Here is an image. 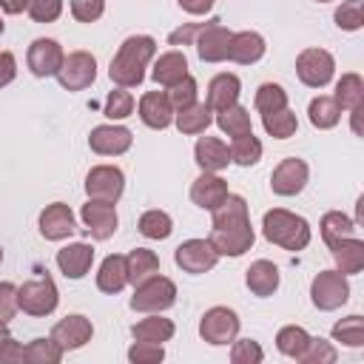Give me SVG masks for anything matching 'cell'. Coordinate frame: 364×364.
Listing matches in <instances>:
<instances>
[{"instance_id": "6da1fadb", "label": "cell", "mask_w": 364, "mask_h": 364, "mask_svg": "<svg viewBox=\"0 0 364 364\" xmlns=\"http://www.w3.org/2000/svg\"><path fill=\"white\" fill-rule=\"evenodd\" d=\"M210 213H213V225H210L208 242L219 256H242V253H247L253 247L256 233L250 228L245 196L228 193L225 202Z\"/></svg>"}, {"instance_id": "7a4b0ae2", "label": "cell", "mask_w": 364, "mask_h": 364, "mask_svg": "<svg viewBox=\"0 0 364 364\" xmlns=\"http://www.w3.org/2000/svg\"><path fill=\"white\" fill-rule=\"evenodd\" d=\"M156 54V40L148 34H131L108 65V77L119 88H136L145 80V65Z\"/></svg>"}, {"instance_id": "3957f363", "label": "cell", "mask_w": 364, "mask_h": 364, "mask_svg": "<svg viewBox=\"0 0 364 364\" xmlns=\"http://www.w3.org/2000/svg\"><path fill=\"white\" fill-rule=\"evenodd\" d=\"M262 233H264L267 242H273V245H279L284 250H293V253H299V250H304L310 245V225H307V219L296 216V213H290L284 208H273V210L264 213Z\"/></svg>"}, {"instance_id": "277c9868", "label": "cell", "mask_w": 364, "mask_h": 364, "mask_svg": "<svg viewBox=\"0 0 364 364\" xmlns=\"http://www.w3.org/2000/svg\"><path fill=\"white\" fill-rule=\"evenodd\" d=\"M176 301V284L168 276H148L145 282L136 284L134 296H131V310L136 313H162L168 307H173Z\"/></svg>"}, {"instance_id": "5b68a950", "label": "cell", "mask_w": 364, "mask_h": 364, "mask_svg": "<svg viewBox=\"0 0 364 364\" xmlns=\"http://www.w3.org/2000/svg\"><path fill=\"white\" fill-rule=\"evenodd\" d=\"M60 301V293H57V284L51 276H43L37 282H26L17 287V310L28 313V316H48L54 313Z\"/></svg>"}, {"instance_id": "8992f818", "label": "cell", "mask_w": 364, "mask_h": 364, "mask_svg": "<svg viewBox=\"0 0 364 364\" xmlns=\"http://www.w3.org/2000/svg\"><path fill=\"white\" fill-rule=\"evenodd\" d=\"M310 299L318 310H338L350 299L347 276L338 270H321L310 284Z\"/></svg>"}, {"instance_id": "52a82bcc", "label": "cell", "mask_w": 364, "mask_h": 364, "mask_svg": "<svg viewBox=\"0 0 364 364\" xmlns=\"http://www.w3.org/2000/svg\"><path fill=\"white\" fill-rule=\"evenodd\" d=\"M333 71H336V60L324 48H304L296 57V74L307 88H324L333 80Z\"/></svg>"}, {"instance_id": "ba28073f", "label": "cell", "mask_w": 364, "mask_h": 364, "mask_svg": "<svg viewBox=\"0 0 364 364\" xmlns=\"http://www.w3.org/2000/svg\"><path fill=\"white\" fill-rule=\"evenodd\" d=\"M199 336L213 347L230 344L239 336V316L230 307H210L199 318Z\"/></svg>"}, {"instance_id": "9c48e42d", "label": "cell", "mask_w": 364, "mask_h": 364, "mask_svg": "<svg viewBox=\"0 0 364 364\" xmlns=\"http://www.w3.org/2000/svg\"><path fill=\"white\" fill-rule=\"evenodd\" d=\"M54 77L65 91H82L97 80V60L88 51H71L63 57V65Z\"/></svg>"}, {"instance_id": "30bf717a", "label": "cell", "mask_w": 364, "mask_h": 364, "mask_svg": "<svg viewBox=\"0 0 364 364\" xmlns=\"http://www.w3.org/2000/svg\"><path fill=\"white\" fill-rule=\"evenodd\" d=\"M125 191V176L117 165H97L85 176V193L97 202H117Z\"/></svg>"}, {"instance_id": "8fae6325", "label": "cell", "mask_w": 364, "mask_h": 364, "mask_svg": "<svg viewBox=\"0 0 364 364\" xmlns=\"http://www.w3.org/2000/svg\"><path fill=\"white\" fill-rule=\"evenodd\" d=\"M307 176H310L307 162L299 159V156H287V159H282L273 168V173H270V191L279 193V196H296V193L304 191Z\"/></svg>"}, {"instance_id": "7c38bea8", "label": "cell", "mask_w": 364, "mask_h": 364, "mask_svg": "<svg viewBox=\"0 0 364 364\" xmlns=\"http://www.w3.org/2000/svg\"><path fill=\"white\" fill-rule=\"evenodd\" d=\"M82 216V225L88 230V236H94L97 242H105L117 233V225H119V216H117V208L114 202H97V199H88L80 210Z\"/></svg>"}, {"instance_id": "4fadbf2b", "label": "cell", "mask_w": 364, "mask_h": 364, "mask_svg": "<svg viewBox=\"0 0 364 364\" xmlns=\"http://www.w3.org/2000/svg\"><path fill=\"white\" fill-rule=\"evenodd\" d=\"M173 262L185 270V273H205L213 270L219 262V253L210 247L208 239H188L173 250Z\"/></svg>"}, {"instance_id": "5bb4252c", "label": "cell", "mask_w": 364, "mask_h": 364, "mask_svg": "<svg viewBox=\"0 0 364 364\" xmlns=\"http://www.w3.org/2000/svg\"><path fill=\"white\" fill-rule=\"evenodd\" d=\"M230 28H225L219 20H208L202 31L196 34V54L202 63H222L228 60V46H230Z\"/></svg>"}, {"instance_id": "9a60e30c", "label": "cell", "mask_w": 364, "mask_h": 364, "mask_svg": "<svg viewBox=\"0 0 364 364\" xmlns=\"http://www.w3.org/2000/svg\"><path fill=\"white\" fill-rule=\"evenodd\" d=\"M91 336H94V327H91V321H88L85 316H80V313H71V316L60 318V321L51 327V338L57 341V347H60L63 353L85 347V344L91 341Z\"/></svg>"}, {"instance_id": "2e32d148", "label": "cell", "mask_w": 364, "mask_h": 364, "mask_svg": "<svg viewBox=\"0 0 364 364\" xmlns=\"http://www.w3.org/2000/svg\"><path fill=\"white\" fill-rule=\"evenodd\" d=\"M63 48L57 40H48V37H37L31 46H28V54H26V63H28V71L34 77H51L60 71L63 65Z\"/></svg>"}, {"instance_id": "e0dca14e", "label": "cell", "mask_w": 364, "mask_h": 364, "mask_svg": "<svg viewBox=\"0 0 364 364\" xmlns=\"http://www.w3.org/2000/svg\"><path fill=\"white\" fill-rule=\"evenodd\" d=\"M131 142H134V134L122 125H97L88 134V145L100 156H119L131 148Z\"/></svg>"}, {"instance_id": "ac0fdd59", "label": "cell", "mask_w": 364, "mask_h": 364, "mask_svg": "<svg viewBox=\"0 0 364 364\" xmlns=\"http://www.w3.org/2000/svg\"><path fill=\"white\" fill-rule=\"evenodd\" d=\"M77 230L74 225V213L65 202H51L43 213H40V236L48 239V242H60V239H68L71 233Z\"/></svg>"}, {"instance_id": "d6986e66", "label": "cell", "mask_w": 364, "mask_h": 364, "mask_svg": "<svg viewBox=\"0 0 364 364\" xmlns=\"http://www.w3.org/2000/svg\"><path fill=\"white\" fill-rule=\"evenodd\" d=\"M225 196H228V182L216 173L202 171V176H196L191 185V202L202 210H216L225 202Z\"/></svg>"}, {"instance_id": "ffe728a7", "label": "cell", "mask_w": 364, "mask_h": 364, "mask_svg": "<svg viewBox=\"0 0 364 364\" xmlns=\"http://www.w3.org/2000/svg\"><path fill=\"white\" fill-rule=\"evenodd\" d=\"M139 119L148 128H154V131L168 128L173 122V105H171L168 94L165 91H148V94H142V100H139Z\"/></svg>"}, {"instance_id": "44dd1931", "label": "cell", "mask_w": 364, "mask_h": 364, "mask_svg": "<svg viewBox=\"0 0 364 364\" xmlns=\"http://www.w3.org/2000/svg\"><path fill=\"white\" fill-rule=\"evenodd\" d=\"M91 262H94V247L85 242H74L57 250V267L65 273V279H82L91 270Z\"/></svg>"}, {"instance_id": "7402d4cb", "label": "cell", "mask_w": 364, "mask_h": 364, "mask_svg": "<svg viewBox=\"0 0 364 364\" xmlns=\"http://www.w3.org/2000/svg\"><path fill=\"white\" fill-rule=\"evenodd\" d=\"M264 37L256 34V31H236L230 34V46H228V60L233 63H242V65H250V63H259L264 57Z\"/></svg>"}, {"instance_id": "603a6c76", "label": "cell", "mask_w": 364, "mask_h": 364, "mask_svg": "<svg viewBox=\"0 0 364 364\" xmlns=\"http://www.w3.org/2000/svg\"><path fill=\"white\" fill-rule=\"evenodd\" d=\"M330 253L336 259V270L344 276H353L364 267V242L355 236H344L330 245Z\"/></svg>"}, {"instance_id": "cb8c5ba5", "label": "cell", "mask_w": 364, "mask_h": 364, "mask_svg": "<svg viewBox=\"0 0 364 364\" xmlns=\"http://www.w3.org/2000/svg\"><path fill=\"white\" fill-rule=\"evenodd\" d=\"M193 156H196V165L202 171H208V173H216V171L228 168V162H230L228 145L222 139H216V136H199V142L193 148Z\"/></svg>"}, {"instance_id": "d4e9b609", "label": "cell", "mask_w": 364, "mask_h": 364, "mask_svg": "<svg viewBox=\"0 0 364 364\" xmlns=\"http://www.w3.org/2000/svg\"><path fill=\"white\" fill-rule=\"evenodd\" d=\"M239 77L236 74H216L210 82H208V108L210 111H225L228 105H233L239 100Z\"/></svg>"}, {"instance_id": "484cf974", "label": "cell", "mask_w": 364, "mask_h": 364, "mask_svg": "<svg viewBox=\"0 0 364 364\" xmlns=\"http://www.w3.org/2000/svg\"><path fill=\"white\" fill-rule=\"evenodd\" d=\"M245 282H247L253 296H273L279 290V267L273 262H267V259H256L247 267Z\"/></svg>"}, {"instance_id": "4316f807", "label": "cell", "mask_w": 364, "mask_h": 364, "mask_svg": "<svg viewBox=\"0 0 364 364\" xmlns=\"http://www.w3.org/2000/svg\"><path fill=\"white\" fill-rule=\"evenodd\" d=\"M154 82L156 85H176L182 77H188V60L182 51H168V54H159V60L154 63V71H151Z\"/></svg>"}, {"instance_id": "83f0119b", "label": "cell", "mask_w": 364, "mask_h": 364, "mask_svg": "<svg viewBox=\"0 0 364 364\" xmlns=\"http://www.w3.org/2000/svg\"><path fill=\"white\" fill-rule=\"evenodd\" d=\"M159 273V256L148 247H134L128 256H125V276L128 282L136 287L139 282H145L148 276Z\"/></svg>"}, {"instance_id": "f1b7e54d", "label": "cell", "mask_w": 364, "mask_h": 364, "mask_svg": "<svg viewBox=\"0 0 364 364\" xmlns=\"http://www.w3.org/2000/svg\"><path fill=\"white\" fill-rule=\"evenodd\" d=\"M128 284V276H125V256H119V253H111V256H105L102 259V264H100V273H97V287L102 290V293H119L122 287Z\"/></svg>"}, {"instance_id": "f546056e", "label": "cell", "mask_w": 364, "mask_h": 364, "mask_svg": "<svg viewBox=\"0 0 364 364\" xmlns=\"http://www.w3.org/2000/svg\"><path fill=\"white\" fill-rule=\"evenodd\" d=\"M131 336H134V341L162 344V341H171L173 338V321L171 318H162V316H148V318H142V321H136L131 327Z\"/></svg>"}, {"instance_id": "4dcf8cb0", "label": "cell", "mask_w": 364, "mask_h": 364, "mask_svg": "<svg viewBox=\"0 0 364 364\" xmlns=\"http://www.w3.org/2000/svg\"><path fill=\"white\" fill-rule=\"evenodd\" d=\"M173 122L182 134H202L213 122V111L208 108V102H193L188 108H179L173 114Z\"/></svg>"}, {"instance_id": "1f68e13d", "label": "cell", "mask_w": 364, "mask_h": 364, "mask_svg": "<svg viewBox=\"0 0 364 364\" xmlns=\"http://www.w3.org/2000/svg\"><path fill=\"white\" fill-rule=\"evenodd\" d=\"M307 117H310L313 128L327 131V128L338 125V119H341V108H338V102H336L333 97L318 94L316 100H310V105H307Z\"/></svg>"}, {"instance_id": "d6a6232c", "label": "cell", "mask_w": 364, "mask_h": 364, "mask_svg": "<svg viewBox=\"0 0 364 364\" xmlns=\"http://www.w3.org/2000/svg\"><path fill=\"white\" fill-rule=\"evenodd\" d=\"M216 125L228 134V136H245V134H253V122H250V114L247 108L242 105H228L225 111H216Z\"/></svg>"}, {"instance_id": "836d02e7", "label": "cell", "mask_w": 364, "mask_h": 364, "mask_svg": "<svg viewBox=\"0 0 364 364\" xmlns=\"http://www.w3.org/2000/svg\"><path fill=\"white\" fill-rule=\"evenodd\" d=\"M336 102H338V108L344 111H353V108H358V105H364V80L358 77V74H344L338 82H336V97H333Z\"/></svg>"}, {"instance_id": "e575fe53", "label": "cell", "mask_w": 364, "mask_h": 364, "mask_svg": "<svg viewBox=\"0 0 364 364\" xmlns=\"http://www.w3.org/2000/svg\"><path fill=\"white\" fill-rule=\"evenodd\" d=\"M344 236H355V222L347 213H341V210H327L321 216V239L330 247L333 242H338Z\"/></svg>"}, {"instance_id": "d590c367", "label": "cell", "mask_w": 364, "mask_h": 364, "mask_svg": "<svg viewBox=\"0 0 364 364\" xmlns=\"http://www.w3.org/2000/svg\"><path fill=\"white\" fill-rule=\"evenodd\" d=\"M307 341H310V333H307L304 327H299V324H287V327H282V330L276 333V347H279V353H282V355H290V358H296V361H299V355L304 353Z\"/></svg>"}, {"instance_id": "8d00e7d4", "label": "cell", "mask_w": 364, "mask_h": 364, "mask_svg": "<svg viewBox=\"0 0 364 364\" xmlns=\"http://www.w3.org/2000/svg\"><path fill=\"white\" fill-rule=\"evenodd\" d=\"M262 125L264 131L273 136V139H287L296 134L299 122H296V114L290 108H279V111H267L262 114Z\"/></svg>"}, {"instance_id": "74e56055", "label": "cell", "mask_w": 364, "mask_h": 364, "mask_svg": "<svg viewBox=\"0 0 364 364\" xmlns=\"http://www.w3.org/2000/svg\"><path fill=\"white\" fill-rule=\"evenodd\" d=\"M230 162L242 165V168H250L262 159V142L253 136V134H245V136H233L230 142Z\"/></svg>"}, {"instance_id": "f35d334b", "label": "cell", "mask_w": 364, "mask_h": 364, "mask_svg": "<svg viewBox=\"0 0 364 364\" xmlns=\"http://www.w3.org/2000/svg\"><path fill=\"white\" fill-rule=\"evenodd\" d=\"M253 105H256V111H259V114L287 108V91H284L279 82H262V85L256 88Z\"/></svg>"}, {"instance_id": "ab89813d", "label": "cell", "mask_w": 364, "mask_h": 364, "mask_svg": "<svg viewBox=\"0 0 364 364\" xmlns=\"http://www.w3.org/2000/svg\"><path fill=\"white\" fill-rule=\"evenodd\" d=\"M136 228H139V233L145 239H168L171 230H173V222H171V216L165 210H145L139 216Z\"/></svg>"}, {"instance_id": "60d3db41", "label": "cell", "mask_w": 364, "mask_h": 364, "mask_svg": "<svg viewBox=\"0 0 364 364\" xmlns=\"http://www.w3.org/2000/svg\"><path fill=\"white\" fill-rule=\"evenodd\" d=\"M333 338L347 344V347H361L364 344V318L361 316H347L333 324Z\"/></svg>"}, {"instance_id": "b9f144b4", "label": "cell", "mask_w": 364, "mask_h": 364, "mask_svg": "<svg viewBox=\"0 0 364 364\" xmlns=\"http://www.w3.org/2000/svg\"><path fill=\"white\" fill-rule=\"evenodd\" d=\"M63 358V350L57 347V341L48 336V338H34L28 347H26V361L31 364H60Z\"/></svg>"}, {"instance_id": "7bdbcfd3", "label": "cell", "mask_w": 364, "mask_h": 364, "mask_svg": "<svg viewBox=\"0 0 364 364\" xmlns=\"http://www.w3.org/2000/svg\"><path fill=\"white\" fill-rule=\"evenodd\" d=\"M336 358H338L336 347H333L330 341H324V338H313V336H310L304 353L299 355L301 364H333Z\"/></svg>"}, {"instance_id": "ee69618b", "label": "cell", "mask_w": 364, "mask_h": 364, "mask_svg": "<svg viewBox=\"0 0 364 364\" xmlns=\"http://www.w3.org/2000/svg\"><path fill=\"white\" fill-rule=\"evenodd\" d=\"M336 26L344 31H358L364 26V3L361 0H344L336 9Z\"/></svg>"}, {"instance_id": "f6af8a7d", "label": "cell", "mask_w": 364, "mask_h": 364, "mask_svg": "<svg viewBox=\"0 0 364 364\" xmlns=\"http://www.w3.org/2000/svg\"><path fill=\"white\" fill-rule=\"evenodd\" d=\"M102 114L111 117V119H125V117H131V114H134V97H131V91H125V88L111 91V94L105 97Z\"/></svg>"}, {"instance_id": "bcb514c9", "label": "cell", "mask_w": 364, "mask_h": 364, "mask_svg": "<svg viewBox=\"0 0 364 364\" xmlns=\"http://www.w3.org/2000/svg\"><path fill=\"white\" fill-rule=\"evenodd\" d=\"M26 11L34 23H54L63 11V0H26Z\"/></svg>"}, {"instance_id": "7dc6e473", "label": "cell", "mask_w": 364, "mask_h": 364, "mask_svg": "<svg viewBox=\"0 0 364 364\" xmlns=\"http://www.w3.org/2000/svg\"><path fill=\"white\" fill-rule=\"evenodd\" d=\"M168 100H171V105L179 111V108H188V105H193L196 102V80L188 74V77H182L176 85H171V91H168Z\"/></svg>"}, {"instance_id": "c3c4849f", "label": "cell", "mask_w": 364, "mask_h": 364, "mask_svg": "<svg viewBox=\"0 0 364 364\" xmlns=\"http://www.w3.org/2000/svg\"><path fill=\"white\" fill-rule=\"evenodd\" d=\"M165 358L162 344H148V341H134L128 350V361L131 364H159Z\"/></svg>"}, {"instance_id": "681fc988", "label": "cell", "mask_w": 364, "mask_h": 364, "mask_svg": "<svg viewBox=\"0 0 364 364\" xmlns=\"http://www.w3.org/2000/svg\"><path fill=\"white\" fill-rule=\"evenodd\" d=\"M262 358H264V353H262L259 341H253V338L236 341L233 338V350H230V361L233 364H259Z\"/></svg>"}, {"instance_id": "f907efd6", "label": "cell", "mask_w": 364, "mask_h": 364, "mask_svg": "<svg viewBox=\"0 0 364 364\" xmlns=\"http://www.w3.org/2000/svg\"><path fill=\"white\" fill-rule=\"evenodd\" d=\"M105 11V0H71V14L80 23H97Z\"/></svg>"}, {"instance_id": "816d5d0a", "label": "cell", "mask_w": 364, "mask_h": 364, "mask_svg": "<svg viewBox=\"0 0 364 364\" xmlns=\"http://www.w3.org/2000/svg\"><path fill=\"white\" fill-rule=\"evenodd\" d=\"M17 313V287L11 282H0V321L9 324Z\"/></svg>"}, {"instance_id": "f5cc1de1", "label": "cell", "mask_w": 364, "mask_h": 364, "mask_svg": "<svg viewBox=\"0 0 364 364\" xmlns=\"http://www.w3.org/2000/svg\"><path fill=\"white\" fill-rule=\"evenodd\" d=\"M26 361V347L17 344L11 336L0 344V364H23Z\"/></svg>"}, {"instance_id": "db71d44e", "label": "cell", "mask_w": 364, "mask_h": 364, "mask_svg": "<svg viewBox=\"0 0 364 364\" xmlns=\"http://www.w3.org/2000/svg\"><path fill=\"white\" fill-rule=\"evenodd\" d=\"M202 26H205V23H185V26H179L176 31L168 34V43H171V46H191L193 37L202 31Z\"/></svg>"}, {"instance_id": "11a10c76", "label": "cell", "mask_w": 364, "mask_h": 364, "mask_svg": "<svg viewBox=\"0 0 364 364\" xmlns=\"http://www.w3.org/2000/svg\"><path fill=\"white\" fill-rule=\"evenodd\" d=\"M17 77V60L11 51H0V88Z\"/></svg>"}, {"instance_id": "9f6ffc18", "label": "cell", "mask_w": 364, "mask_h": 364, "mask_svg": "<svg viewBox=\"0 0 364 364\" xmlns=\"http://www.w3.org/2000/svg\"><path fill=\"white\" fill-rule=\"evenodd\" d=\"M179 9H185L188 14H208L213 9V0H176Z\"/></svg>"}, {"instance_id": "6f0895ef", "label": "cell", "mask_w": 364, "mask_h": 364, "mask_svg": "<svg viewBox=\"0 0 364 364\" xmlns=\"http://www.w3.org/2000/svg\"><path fill=\"white\" fill-rule=\"evenodd\" d=\"M0 9L6 14H20V11H26V0H0Z\"/></svg>"}, {"instance_id": "680465c9", "label": "cell", "mask_w": 364, "mask_h": 364, "mask_svg": "<svg viewBox=\"0 0 364 364\" xmlns=\"http://www.w3.org/2000/svg\"><path fill=\"white\" fill-rule=\"evenodd\" d=\"M9 336H11V333H9V327H6V324H3V321H0V344H3V341H6V338H9Z\"/></svg>"}, {"instance_id": "91938a15", "label": "cell", "mask_w": 364, "mask_h": 364, "mask_svg": "<svg viewBox=\"0 0 364 364\" xmlns=\"http://www.w3.org/2000/svg\"><path fill=\"white\" fill-rule=\"evenodd\" d=\"M3 28H6V23H3V17H0V34H3Z\"/></svg>"}, {"instance_id": "94428289", "label": "cell", "mask_w": 364, "mask_h": 364, "mask_svg": "<svg viewBox=\"0 0 364 364\" xmlns=\"http://www.w3.org/2000/svg\"><path fill=\"white\" fill-rule=\"evenodd\" d=\"M0 262H3V247H0Z\"/></svg>"}, {"instance_id": "6125c7cd", "label": "cell", "mask_w": 364, "mask_h": 364, "mask_svg": "<svg viewBox=\"0 0 364 364\" xmlns=\"http://www.w3.org/2000/svg\"><path fill=\"white\" fill-rule=\"evenodd\" d=\"M318 3H330V0H318Z\"/></svg>"}]
</instances>
